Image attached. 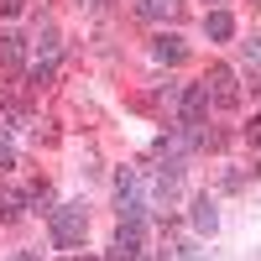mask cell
Here are the masks:
<instances>
[{
	"label": "cell",
	"instance_id": "1",
	"mask_svg": "<svg viewBox=\"0 0 261 261\" xmlns=\"http://www.w3.org/2000/svg\"><path fill=\"white\" fill-rule=\"evenodd\" d=\"M47 214H53V246H58V251L84 246V230H89L84 204H63V209H47Z\"/></svg>",
	"mask_w": 261,
	"mask_h": 261
},
{
	"label": "cell",
	"instance_id": "2",
	"mask_svg": "<svg viewBox=\"0 0 261 261\" xmlns=\"http://www.w3.org/2000/svg\"><path fill=\"white\" fill-rule=\"evenodd\" d=\"M115 193H120V220H146V199H141V178L130 167H120L115 178Z\"/></svg>",
	"mask_w": 261,
	"mask_h": 261
},
{
	"label": "cell",
	"instance_id": "3",
	"mask_svg": "<svg viewBox=\"0 0 261 261\" xmlns=\"http://www.w3.org/2000/svg\"><path fill=\"white\" fill-rule=\"evenodd\" d=\"M204 89H209V99H214V105H225V110H230L235 99H241V94H235V73L225 68V63H220V68H209V79H204Z\"/></svg>",
	"mask_w": 261,
	"mask_h": 261
},
{
	"label": "cell",
	"instance_id": "4",
	"mask_svg": "<svg viewBox=\"0 0 261 261\" xmlns=\"http://www.w3.org/2000/svg\"><path fill=\"white\" fill-rule=\"evenodd\" d=\"M178 183H183V167L167 162V167H157V183H151V188H157L162 204H172V199H178Z\"/></svg>",
	"mask_w": 261,
	"mask_h": 261
},
{
	"label": "cell",
	"instance_id": "5",
	"mask_svg": "<svg viewBox=\"0 0 261 261\" xmlns=\"http://www.w3.org/2000/svg\"><path fill=\"white\" fill-rule=\"evenodd\" d=\"M151 58H157V63H183V58H188V47H183V37L162 32L157 42H151Z\"/></svg>",
	"mask_w": 261,
	"mask_h": 261
},
{
	"label": "cell",
	"instance_id": "6",
	"mask_svg": "<svg viewBox=\"0 0 261 261\" xmlns=\"http://www.w3.org/2000/svg\"><path fill=\"white\" fill-rule=\"evenodd\" d=\"M214 225H220L214 199H209V193H204V199H193V230H199V235H214Z\"/></svg>",
	"mask_w": 261,
	"mask_h": 261
},
{
	"label": "cell",
	"instance_id": "7",
	"mask_svg": "<svg viewBox=\"0 0 261 261\" xmlns=\"http://www.w3.org/2000/svg\"><path fill=\"white\" fill-rule=\"evenodd\" d=\"M204 32H209L214 42H230V37H235V21H230L225 11H209V16H204Z\"/></svg>",
	"mask_w": 261,
	"mask_h": 261
},
{
	"label": "cell",
	"instance_id": "8",
	"mask_svg": "<svg viewBox=\"0 0 261 261\" xmlns=\"http://www.w3.org/2000/svg\"><path fill=\"white\" fill-rule=\"evenodd\" d=\"M21 58H27V53H21V37L6 32V37H0V63H6V68H21Z\"/></svg>",
	"mask_w": 261,
	"mask_h": 261
},
{
	"label": "cell",
	"instance_id": "9",
	"mask_svg": "<svg viewBox=\"0 0 261 261\" xmlns=\"http://www.w3.org/2000/svg\"><path fill=\"white\" fill-rule=\"evenodd\" d=\"M27 199H32V193H21V188H6V193H0V220H16Z\"/></svg>",
	"mask_w": 261,
	"mask_h": 261
},
{
	"label": "cell",
	"instance_id": "10",
	"mask_svg": "<svg viewBox=\"0 0 261 261\" xmlns=\"http://www.w3.org/2000/svg\"><path fill=\"white\" fill-rule=\"evenodd\" d=\"M146 21H162V16H172V11H178V0H141V6H136Z\"/></svg>",
	"mask_w": 261,
	"mask_h": 261
},
{
	"label": "cell",
	"instance_id": "11",
	"mask_svg": "<svg viewBox=\"0 0 261 261\" xmlns=\"http://www.w3.org/2000/svg\"><path fill=\"white\" fill-rule=\"evenodd\" d=\"M37 47H42V53H47V58H53V53H58V32L47 27V32H42V37H37Z\"/></svg>",
	"mask_w": 261,
	"mask_h": 261
},
{
	"label": "cell",
	"instance_id": "12",
	"mask_svg": "<svg viewBox=\"0 0 261 261\" xmlns=\"http://www.w3.org/2000/svg\"><path fill=\"white\" fill-rule=\"evenodd\" d=\"M172 261H204V251H193V246H178V251H172Z\"/></svg>",
	"mask_w": 261,
	"mask_h": 261
},
{
	"label": "cell",
	"instance_id": "13",
	"mask_svg": "<svg viewBox=\"0 0 261 261\" xmlns=\"http://www.w3.org/2000/svg\"><path fill=\"white\" fill-rule=\"evenodd\" d=\"M21 6L27 0H0V16H21Z\"/></svg>",
	"mask_w": 261,
	"mask_h": 261
},
{
	"label": "cell",
	"instance_id": "14",
	"mask_svg": "<svg viewBox=\"0 0 261 261\" xmlns=\"http://www.w3.org/2000/svg\"><path fill=\"white\" fill-rule=\"evenodd\" d=\"M6 167H16V151H11L6 141H0V172H6Z\"/></svg>",
	"mask_w": 261,
	"mask_h": 261
},
{
	"label": "cell",
	"instance_id": "15",
	"mask_svg": "<svg viewBox=\"0 0 261 261\" xmlns=\"http://www.w3.org/2000/svg\"><path fill=\"white\" fill-rule=\"evenodd\" d=\"M246 58H251V63H261V37H251V42H246Z\"/></svg>",
	"mask_w": 261,
	"mask_h": 261
},
{
	"label": "cell",
	"instance_id": "16",
	"mask_svg": "<svg viewBox=\"0 0 261 261\" xmlns=\"http://www.w3.org/2000/svg\"><path fill=\"white\" fill-rule=\"evenodd\" d=\"M79 6H105V0H79Z\"/></svg>",
	"mask_w": 261,
	"mask_h": 261
},
{
	"label": "cell",
	"instance_id": "17",
	"mask_svg": "<svg viewBox=\"0 0 261 261\" xmlns=\"http://www.w3.org/2000/svg\"><path fill=\"white\" fill-rule=\"evenodd\" d=\"M16 261H37V256H16Z\"/></svg>",
	"mask_w": 261,
	"mask_h": 261
},
{
	"label": "cell",
	"instance_id": "18",
	"mask_svg": "<svg viewBox=\"0 0 261 261\" xmlns=\"http://www.w3.org/2000/svg\"><path fill=\"white\" fill-rule=\"evenodd\" d=\"M68 261H79V256H68Z\"/></svg>",
	"mask_w": 261,
	"mask_h": 261
}]
</instances>
